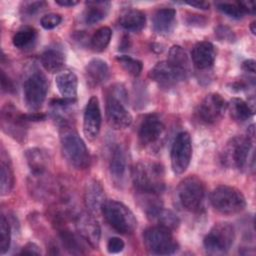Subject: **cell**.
Masks as SVG:
<instances>
[{"mask_svg":"<svg viewBox=\"0 0 256 256\" xmlns=\"http://www.w3.org/2000/svg\"><path fill=\"white\" fill-rule=\"evenodd\" d=\"M254 125L252 124L247 131V135L235 136L231 138L225 145L221 160L228 168L242 170L249 161L253 162V149H254Z\"/></svg>","mask_w":256,"mask_h":256,"instance_id":"6da1fadb","label":"cell"},{"mask_svg":"<svg viewBox=\"0 0 256 256\" xmlns=\"http://www.w3.org/2000/svg\"><path fill=\"white\" fill-rule=\"evenodd\" d=\"M60 141L63 155L71 166L84 170L90 165V154L84 141L69 124L60 126Z\"/></svg>","mask_w":256,"mask_h":256,"instance_id":"7a4b0ae2","label":"cell"},{"mask_svg":"<svg viewBox=\"0 0 256 256\" xmlns=\"http://www.w3.org/2000/svg\"><path fill=\"white\" fill-rule=\"evenodd\" d=\"M164 168L157 162H139L132 168V180L138 192L160 194L165 189Z\"/></svg>","mask_w":256,"mask_h":256,"instance_id":"3957f363","label":"cell"},{"mask_svg":"<svg viewBox=\"0 0 256 256\" xmlns=\"http://www.w3.org/2000/svg\"><path fill=\"white\" fill-rule=\"evenodd\" d=\"M210 202L213 208L224 215L240 213L246 207L243 193L232 186L220 185L210 194Z\"/></svg>","mask_w":256,"mask_h":256,"instance_id":"277c9868","label":"cell"},{"mask_svg":"<svg viewBox=\"0 0 256 256\" xmlns=\"http://www.w3.org/2000/svg\"><path fill=\"white\" fill-rule=\"evenodd\" d=\"M102 213L109 225L118 233L131 234L137 228V219L133 212L119 201L106 200Z\"/></svg>","mask_w":256,"mask_h":256,"instance_id":"5b68a950","label":"cell"},{"mask_svg":"<svg viewBox=\"0 0 256 256\" xmlns=\"http://www.w3.org/2000/svg\"><path fill=\"white\" fill-rule=\"evenodd\" d=\"M176 196L181 207L189 212H197L201 209L205 187L203 182L196 176H188L183 179L176 190Z\"/></svg>","mask_w":256,"mask_h":256,"instance_id":"8992f818","label":"cell"},{"mask_svg":"<svg viewBox=\"0 0 256 256\" xmlns=\"http://www.w3.org/2000/svg\"><path fill=\"white\" fill-rule=\"evenodd\" d=\"M124 98H126V92L122 86H118L113 87V91L106 99L107 122L116 130L125 129L132 123V116L123 104Z\"/></svg>","mask_w":256,"mask_h":256,"instance_id":"52a82bcc","label":"cell"},{"mask_svg":"<svg viewBox=\"0 0 256 256\" xmlns=\"http://www.w3.org/2000/svg\"><path fill=\"white\" fill-rule=\"evenodd\" d=\"M143 242L146 249L156 255L173 254L179 247L171 230L158 225L144 231Z\"/></svg>","mask_w":256,"mask_h":256,"instance_id":"ba28073f","label":"cell"},{"mask_svg":"<svg viewBox=\"0 0 256 256\" xmlns=\"http://www.w3.org/2000/svg\"><path fill=\"white\" fill-rule=\"evenodd\" d=\"M235 240V230L228 222L216 223L203 240L205 249L212 254L226 253Z\"/></svg>","mask_w":256,"mask_h":256,"instance_id":"9c48e42d","label":"cell"},{"mask_svg":"<svg viewBox=\"0 0 256 256\" xmlns=\"http://www.w3.org/2000/svg\"><path fill=\"white\" fill-rule=\"evenodd\" d=\"M166 126L157 114L146 115L138 129V139L145 149H155L162 144Z\"/></svg>","mask_w":256,"mask_h":256,"instance_id":"30bf717a","label":"cell"},{"mask_svg":"<svg viewBox=\"0 0 256 256\" xmlns=\"http://www.w3.org/2000/svg\"><path fill=\"white\" fill-rule=\"evenodd\" d=\"M27 120L12 103H7L1 110V128L13 139L22 143L27 136Z\"/></svg>","mask_w":256,"mask_h":256,"instance_id":"8fae6325","label":"cell"},{"mask_svg":"<svg viewBox=\"0 0 256 256\" xmlns=\"http://www.w3.org/2000/svg\"><path fill=\"white\" fill-rule=\"evenodd\" d=\"M24 100L31 110L39 109L45 101L48 91V81L40 71L33 72L24 82Z\"/></svg>","mask_w":256,"mask_h":256,"instance_id":"7c38bea8","label":"cell"},{"mask_svg":"<svg viewBox=\"0 0 256 256\" xmlns=\"http://www.w3.org/2000/svg\"><path fill=\"white\" fill-rule=\"evenodd\" d=\"M227 106L228 103L220 94L210 93L199 103L196 109V116L204 124H215L223 117Z\"/></svg>","mask_w":256,"mask_h":256,"instance_id":"4fadbf2b","label":"cell"},{"mask_svg":"<svg viewBox=\"0 0 256 256\" xmlns=\"http://www.w3.org/2000/svg\"><path fill=\"white\" fill-rule=\"evenodd\" d=\"M192 156V143L189 133L180 132L171 148V167L176 175L183 174L190 164Z\"/></svg>","mask_w":256,"mask_h":256,"instance_id":"5bb4252c","label":"cell"},{"mask_svg":"<svg viewBox=\"0 0 256 256\" xmlns=\"http://www.w3.org/2000/svg\"><path fill=\"white\" fill-rule=\"evenodd\" d=\"M149 77L159 86L164 88L173 87L178 82L187 78L179 70L172 66L167 60L158 62L150 70Z\"/></svg>","mask_w":256,"mask_h":256,"instance_id":"9a60e30c","label":"cell"},{"mask_svg":"<svg viewBox=\"0 0 256 256\" xmlns=\"http://www.w3.org/2000/svg\"><path fill=\"white\" fill-rule=\"evenodd\" d=\"M101 111L96 96H92L85 107L83 117V132L88 140L97 138L101 128Z\"/></svg>","mask_w":256,"mask_h":256,"instance_id":"2e32d148","label":"cell"},{"mask_svg":"<svg viewBox=\"0 0 256 256\" xmlns=\"http://www.w3.org/2000/svg\"><path fill=\"white\" fill-rule=\"evenodd\" d=\"M76 228L78 234L87 242L91 247H98L100 241L101 230L94 215L88 213H79L75 217Z\"/></svg>","mask_w":256,"mask_h":256,"instance_id":"e0dca14e","label":"cell"},{"mask_svg":"<svg viewBox=\"0 0 256 256\" xmlns=\"http://www.w3.org/2000/svg\"><path fill=\"white\" fill-rule=\"evenodd\" d=\"M84 200L87 210L90 214L95 216L102 212V207L106 202V198L104 189L98 180L92 179L87 182L85 186Z\"/></svg>","mask_w":256,"mask_h":256,"instance_id":"ac0fdd59","label":"cell"},{"mask_svg":"<svg viewBox=\"0 0 256 256\" xmlns=\"http://www.w3.org/2000/svg\"><path fill=\"white\" fill-rule=\"evenodd\" d=\"M191 56L196 69L206 70L214 64L216 52L212 43L208 41H201L195 44L192 49Z\"/></svg>","mask_w":256,"mask_h":256,"instance_id":"d6986e66","label":"cell"},{"mask_svg":"<svg viewBox=\"0 0 256 256\" xmlns=\"http://www.w3.org/2000/svg\"><path fill=\"white\" fill-rule=\"evenodd\" d=\"M110 175L115 185H122L127 171V154L122 145H116L111 154Z\"/></svg>","mask_w":256,"mask_h":256,"instance_id":"ffe728a7","label":"cell"},{"mask_svg":"<svg viewBox=\"0 0 256 256\" xmlns=\"http://www.w3.org/2000/svg\"><path fill=\"white\" fill-rule=\"evenodd\" d=\"M85 78L91 87H97L106 82L109 78V68L107 63L99 58L90 60L85 67Z\"/></svg>","mask_w":256,"mask_h":256,"instance_id":"44dd1931","label":"cell"},{"mask_svg":"<svg viewBox=\"0 0 256 256\" xmlns=\"http://www.w3.org/2000/svg\"><path fill=\"white\" fill-rule=\"evenodd\" d=\"M25 157L32 175L46 174L51 163L47 151L41 148H30L26 151Z\"/></svg>","mask_w":256,"mask_h":256,"instance_id":"7402d4cb","label":"cell"},{"mask_svg":"<svg viewBox=\"0 0 256 256\" xmlns=\"http://www.w3.org/2000/svg\"><path fill=\"white\" fill-rule=\"evenodd\" d=\"M176 11L173 8H161L153 16V28L161 35L171 33L175 26Z\"/></svg>","mask_w":256,"mask_h":256,"instance_id":"603a6c76","label":"cell"},{"mask_svg":"<svg viewBox=\"0 0 256 256\" xmlns=\"http://www.w3.org/2000/svg\"><path fill=\"white\" fill-rule=\"evenodd\" d=\"M55 83L63 98H76L78 79L74 72L69 70H62L56 75Z\"/></svg>","mask_w":256,"mask_h":256,"instance_id":"cb8c5ba5","label":"cell"},{"mask_svg":"<svg viewBox=\"0 0 256 256\" xmlns=\"http://www.w3.org/2000/svg\"><path fill=\"white\" fill-rule=\"evenodd\" d=\"M59 236L64 248L70 254L79 255V254L85 253V248H86V246L84 245L85 240L80 235H77L71 232L69 229L65 228L62 225V226H59Z\"/></svg>","mask_w":256,"mask_h":256,"instance_id":"d4e9b609","label":"cell"},{"mask_svg":"<svg viewBox=\"0 0 256 256\" xmlns=\"http://www.w3.org/2000/svg\"><path fill=\"white\" fill-rule=\"evenodd\" d=\"M110 2L108 1H88L84 11V21L88 25H93L103 20L109 12Z\"/></svg>","mask_w":256,"mask_h":256,"instance_id":"484cf974","label":"cell"},{"mask_svg":"<svg viewBox=\"0 0 256 256\" xmlns=\"http://www.w3.org/2000/svg\"><path fill=\"white\" fill-rule=\"evenodd\" d=\"M120 25L128 31H140L145 27V14L138 9H126L119 16Z\"/></svg>","mask_w":256,"mask_h":256,"instance_id":"4316f807","label":"cell"},{"mask_svg":"<svg viewBox=\"0 0 256 256\" xmlns=\"http://www.w3.org/2000/svg\"><path fill=\"white\" fill-rule=\"evenodd\" d=\"M14 186V172L11 164V160L6 151L1 150V180H0V192L2 196L8 195Z\"/></svg>","mask_w":256,"mask_h":256,"instance_id":"83f0119b","label":"cell"},{"mask_svg":"<svg viewBox=\"0 0 256 256\" xmlns=\"http://www.w3.org/2000/svg\"><path fill=\"white\" fill-rule=\"evenodd\" d=\"M65 63V56L62 51L49 48L41 55V64L49 73H59L62 71Z\"/></svg>","mask_w":256,"mask_h":256,"instance_id":"f1b7e54d","label":"cell"},{"mask_svg":"<svg viewBox=\"0 0 256 256\" xmlns=\"http://www.w3.org/2000/svg\"><path fill=\"white\" fill-rule=\"evenodd\" d=\"M227 109L231 118L237 122H244L254 114V108L251 104L240 98H232L228 103Z\"/></svg>","mask_w":256,"mask_h":256,"instance_id":"f546056e","label":"cell"},{"mask_svg":"<svg viewBox=\"0 0 256 256\" xmlns=\"http://www.w3.org/2000/svg\"><path fill=\"white\" fill-rule=\"evenodd\" d=\"M167 61L177 70H179L183 75L186 77L188 76L190 71V62L185 50L182 47L177 45L172 46L169 50Z\"/></svg>","mask_w":256,"mask_h":256,"instance_id":"4dcf8cb0","label":"cell"},{"mask_svg":"<svg viewBox=\"0 0 256 256\" xmlns=\"http://www.w3.org/2000/svg\"><path fill=\"white\" fill-rule=\"evenodd\" d=\"M149 219L156 222L158 226H162L171 231L176 229L180 224V220L177 215L171 210L165 209L164 207H161L159 210H157L152 216L149 217Z\"/></svg>","mask_w":256,"mask_h":256,"instance_id":"1f68e13d","label":"cell"},{"mask_svg":"<svg viewBox=\"0 0 256 256\" xmlns=\"http://www.w3.org/2000/svg\"><path fill=\"white\" fill-rule=\"evenodd\" d=\"M37 38V32L34 28L25 26L19 29L12 38L13 45L18 49H26L30 47Z\"/></svg>","mask_w":256,"mask_h":256,"instance_id":"d6a6232c","label":"cell"},{"mask_svg":"<svg viewBox=\"0 0 256 256\" xmlns=\"http://www.w3.org/2000/svg\"><path fill=\"white\" fill-rule=\"evenodd\" d=\"M112 37V31L109 27L103 26L96 30L90 39V47L95 52L104 51L110 43Z\"/></svg>","mask_w":256,"mask_h":256,"instance_id":"836d02e7","label":"cell"},{"mask_svg":"<svg viewBox=\"0 0 256 256\" xmlns=\"http://www.w3.org/2000/svg\"><path fill=\"white\" fill-rule=\"evenodd\" d=\"M116 59L118 63L121 65V67L130 75L137 77L142 72V68H143L142 62L132 58L131 56L120 55V56H117Z\"/></svg>","mask_w":256,"mask_h":256,"instance_id":"e575fe53","label":"cell"},{"mask_svg":"<svg viewBox=\"0 0 256 256\" xmlns=\"http://www.w3.org/2000/svg\"><path fill=\"white\" fill-rule=\"evenodd\" d=\"M11 241V228L7 218L2 214L0 218V253L5 254Z\"/></svg>","mask_w":256,"mask_h":256,"instance_id":"d590c367","label":"cell"},{"mask_svg":"<svg viewBox=\"0 0 256 256\" xmlns=\"http://www.w3.org/2000/svg\"><path fill=\"white\" fill-rule=\"evenodd\" d=\"M217 8L224 14L228 15L231 18L234 19H240L243 18V16L246 14L243 9L238 5V3H217Z\"/></svg>","mask_w":256,"mask_h":256,"instance_id":"8d00e7d4","label":"cell"},{"mask_svg":"<svg viewBox=\"0 0 256 256\" xmlns=\"http://www.w3.org/2000/svg\"><path fill=\"white\" fill-rule=\"evenodd\" d=\"M215 36L219 41L233 43L236 40V35L232 29L227 26L219 25L215 28Z\"/></svg>","mask_w":256,"mask_h":256,"instance_id":"74e56055","label":"cell"},{"mask_svg":"<svg viewBox=\"0 0 256 256\" xmlns=\"http://www.w3.org/2000/svg\"><path fill=\"white\" fill-rule=\"evenodd\" d=\"M61 21H62V17L60 14L48 13V14H45L44 16H42L40 23L44 29L50 30V29L57 27L61 23Z\"/></svg>","mask_w":256,"mask_h":256,"instance_id":"f35d334b","label":"cell"},{"mask_svg":"<svg viewBox=\"0 0 256 256\" xmlns=\"http://www.w3.org/2000/svg\"><path fill=\"white\" fill-rule=\"evenodd\" d=\"M46 6L44 1H33V2H24L22 10L27 15H33L39 12L42 8Z\"/></svg>","mask_w":256,"mask_h":256,"instance_id":"ab89813d","label":"cell"},{"mask_svg":"<svg viewBox=\"0 0 256 256\" xmlns=\"http://www.w3.org/2000/svg\"><path fill=\"white\" fill-rule=\"evenodd\" d=\"M124 242L118 237H112L108 240L107 250L109 253H119L124 249Z\"/></svg>","mask_w":256,"mask_h":256,"instance_id":"60d3db41","label":"cell"},{"mask_svg":"<svg viewBox=\"0 0 256 256\" xmlns=\"http://www.w3.org/2000/svg\"><path fill=\"white\" fill-rule=\"evenodd\" d=\"M1 87L2 90L7 93H12L14 91V84L4 71H1Z\"/></svg>","mask_w":256,"mask_h":256,"instance_id":"b9f144b4","label":"cell"},{"mask_svg":"<svg viewBox=\"0 0 256 256\" xmlns=\"http://www.w3.org/2000/svg\"><path fill=\"white\" fill-rule=\"evenodd\" d=\"M40 253H41V251H40L39 247H38L36 244H34V243H28V244H26V245L22 248V250H21V252H20V254H24V255H34V254L38 255V254H40Z\"/></svg>","mask_w":256,"mask_h":256,"instance_id":"7bdbcfd3","label":"cell"},{"mask_svg":"<svg viewBox=\"0 0 256 256\" xmlns=\"http://www.w3.org/2000/svg\"><path fill=\"white\" fill-rule=\"evenodd\" d=\"M188 24L192 25V26H204L206 23V19L202 16V15H191L188 18Z\"/></svg>","mask_w":256,"mask_h":256,"instance_id":"ee69618b","label":"cell"},{"mask_svg":"<svg viewBox=\"0 0 256 256\" xmlns=\"http://www.w3.org/2000/svg\"><path fill=\"white\" fill-rule=\"evenodd\" d=\"M238 5L243 9L245 13H254L256 10V4L255 2L252 1H242V2H237Z\"/></svg>","mask_w":256,"mask_h":256,"instance_id":"f6af8a7d","label":"cell"},{"mask_svg":"<svg viewBox=\"0 0 256 256\" xmlns=\"http://www.w3.org/2000/svg\"><path fill=\"white\" fill-rule=\"evenodd\" d=\"M242 69H243L245 72L254 74V73H255V61H254L253 59L245 60V61L242 63Z\"/></svg>","mask_w":256,"mask_h":256,"instance_id":"bcb514c9","label":"cell"},{"mask_svg":"<svg viewBox=\"0 0 256 256\" xmlns=\"http://www.w3.org/2000/svg\"><path fill=\"white\" fill-rule=\"evenodd\" d=\"M27 121H42L45 119V114L39 112H33L31 114H25Z\"/></svg>","mask_w":256,"mask_h":256,"instance_id":"7dc6e473","label":"cell"},{"mask_svg":"<svg viewBox=\"0 0 256 256\" xmlns=\"http://www.w3.org/2000/svg\"><path fill=\"white\" fill-rule=\"evenodd\" d=\"M187 4L189 6L201 9V10H207L210 7V4L208 2H204V1H194V2H187Z\"/></svg>","mask_w":256,"mask_h":256,"instance_id":"c3c4849f","label":"cell"},{"mask_svg":"<svg viewBox=\"0 0 256 256\" xmlns=\"http://www.w3.org/2000/svg\"><path fill=\"white\" fill-rule=\"evenodd\" d=\"M55 3L60 5V6H63V7H72V6L77 5L78 1H75V0H57V1H55Z\"/></svg>","mask_w":256,"mask_h":256,"instance_id":"681fc988","label":"cell"},{"mask_svg":"<svg viewBox=\"0 0 256 256\" xmlns=\"http://www.w3.org/2000/svg\"><path fill=\"white\" fill-rule=\"evenodd\" d=\"M250 30L252 32L253 35L256 34V22L255 21H252L251 24H250Z\"/></svg>","mask_w":256,"mask_h":256,"instance_id":"f907efd6","label":"cell"}]
</instances>
